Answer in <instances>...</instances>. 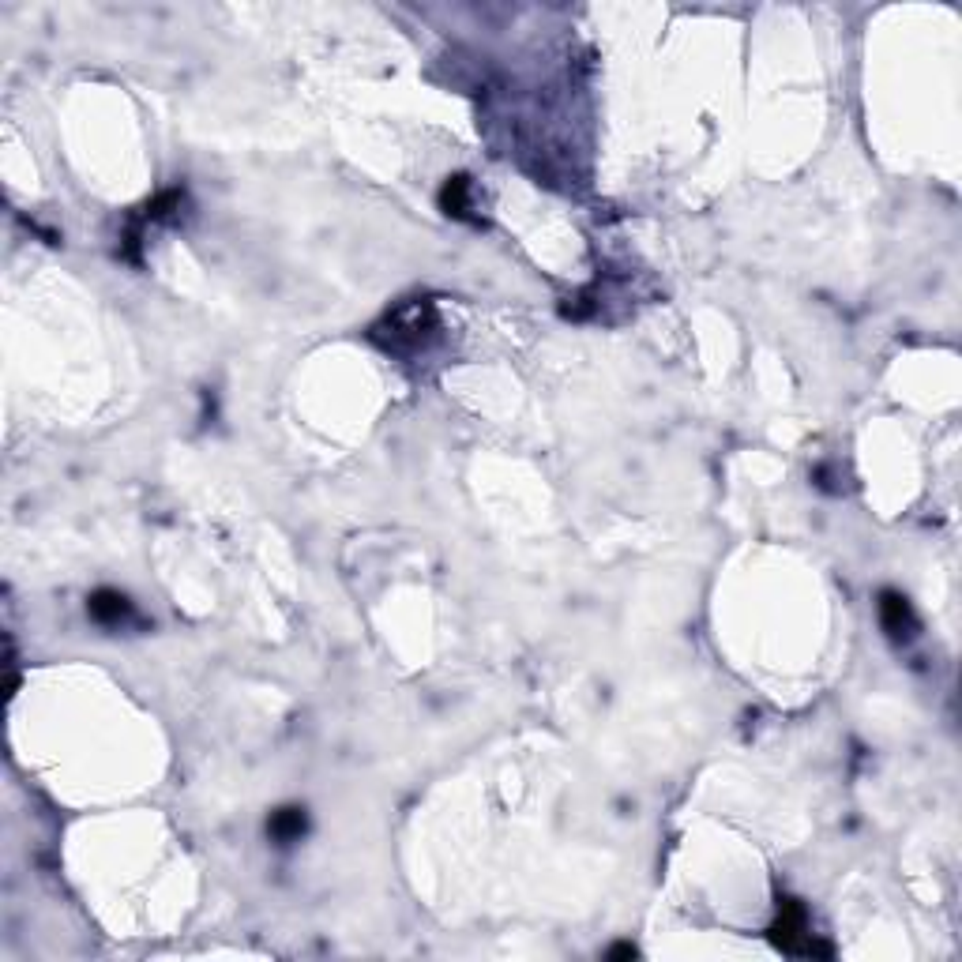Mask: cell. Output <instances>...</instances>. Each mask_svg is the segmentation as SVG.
<instances>
[{
  "label": "cell",
  "instance_id": "5b68a950",
  "mask_svg": "<svg viewBox=\"0 0 962 962\" xmlns=\"http://www.w3.org/2000/svg\"><path fill=\"white\" fill-rule=\"evenodd\" d=\"M309 831V816H305V808L297 805H286L279 808L271 820H267V835L275 838L279 846H290V842H297V838Z\"/></svg>",
  "mask_w": 962,
  "mask_h": 962
},
{
  "label": "cell",
  "instance_id": "3957f363",
  "mask_svg": "<svg viewBox=\"0 0 962 962\" xmlns=\"http://www.w3.org/2000/svg\"><path fill=\"white\" fill-rule=\"evenodd\" d=\"M880 621H884L891 639H914L917 632L914 606L902 598L899 590H884V594H880Z\"/></svg>",
  "mask_w": 962,
  "mask_h": 962
},
{
  "label": "cell",
  "instance_id": "6da1fadb",
  "mask_svg": "<svg viewBox=\"0 0 962 962\" xmlns=\"http://www.w3.org/2000/svg\"><path fill=\"white\" fill-rule=\"evenodd\" d=\"M436 327H440V320H436L433 305L429 301H410V305L395 309L384 324L376 327V342L395 350V354H418V350L429 346Z\"/></svg>",
  "mask_w": 962,
  "mask_h": 962
},
{
  "label": "cell",
  "instance_id": "7a4b0ae2",
  "mask_svg": "<svg viewBox=\"0 0 962 962\" xmlns=\"http://www.w3.org/2000/svg\"><path fill=\"white\" fill-rule=\"evenodd\" d=\"M771 940H775L782 951H790V955H831V947L812 940V932H808V914L797 899L778 902V917H775V925H771Z\"/></svg>",
  "mask_w": 962,
  "mask_h": 962
},
{
  "label": "cell",
  "instance_id": "52a82bcc",
  "mask_svg": "<svg viewBox=\"0 0 962 962\" xmlns=\"http://www.w3.org/2000/svg\"><path fill=\"white\" fill-rule=\"evenodd\" d=\"M609 959H636V947L632 944H617L609 951Z\"/></svg>",
  "mask_w": 962,
  "mask_h": 962
},
{
  "label": "cell",
  "instance_id": "277c9868",
  "mask_svg": "<svg viewBox=\"0 0 962 962\" xmlns=\"http://www.w3.org/2000/svg\"><path fill=\"white\" fill-rule=\"evenodd\" d=\"M91 617L106 628H117L132 617V602H128L121 590H94L91 594Z\"/></svg>",
  "mask_w": 962,
  "mask_h": 962
},
{
  "label": "cell",
  "instance_id": "8992f818",
  "mask_svg": "<svg viewBox=\"0 0 962 962\" xmlns=\"http://www.w3.org/2000/svg\"><path fill=\"white\" fill-rule=\"evenodd\" d=\"M466 196H470V181H466V177H448V185H444V192H440V207H444L448 215L463 218Z\"/></svg>",
  "mask_w": 962,
  "mask_h": 962
}]
</instances>
